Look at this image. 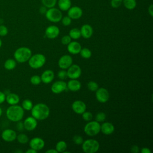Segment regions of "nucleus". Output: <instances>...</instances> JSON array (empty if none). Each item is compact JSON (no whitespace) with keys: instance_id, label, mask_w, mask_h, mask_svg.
Listing matches in <instances>:
<instances>
[{"instance_id":"f257e3e1","label":"nucleus","mask_w":153,"mask_h":153,"mask_svg":"<svg viewBox=\"0 0 153 153\" xmlns=\"http://www.w3.org/2000/svg\"><path fill=\"white\" fill-rule=\"evenodd\" d=\"M31 111V114L37 120H44L47 118L50 115V109L48 106L42 103H39L33 106Z\"/></svg>"},{"instance_id":"f03ea898","label":"nucleus","mask_w":153,"mask_h":153,"mask_svg":"<svg viewBox=\"0 0 153 153\" xmlns=\"http://www.w3.org/2000/svg\"><path fill=\"white\" fill-rule=\"evenodd\" d=\"M24 109L23 108L17 105H10L6 110V116L7 118L13 122L21 121L24 116Z\"/></svg>"},{"instance_id":"7ed1b4c3","label":"nucleus","mask_w":153,"mask_h":153,"mask_svg":"<svg viewBox=\"0 0 153 153\" xmlns=\"http://www.w3.org/2000/svg\"><path fill=\"white\" fill-rule=\"evenodd\" d=\"M32 56L31 50L26 47H21L16 50L14 57L17 62L23 63L29 60Z\"/></svg>"},{"instance_id":"20e7f679","label":"nucleus","mask_w":153,"mask_h":153,"mask_svg":"<svg viewBox=\"0 0 153 153\" xmlns=\"http://www.w3.org/2000/svg\"><path fill=\"white\" fill-rule=\"evenodd\" d=\"M46 62L45 56L41 53L32 55L28 60L29 66L35 69H37L42 67Z\"/></svg>"},{"instance_id":"39448f33","label":"nucleus","mask_w":153,"mask_h":153,"mask_svg":"<svg viewBox=\"0 0 153 153\" xmlns=\"http://www.w3.org/2000/svg\"><path fill=\"white\" fill-rule=\"evenodd\" d=\"M82 145V151L85 153H95L99 149L100 144L95 139H87L83 141Z\"/></svg>"},{"instance_id":"423d86ee","label":"nucleus","mask_w":153,"mask_h":153,"mask_svg":"<svg viewBox=\"0 0 153 153\" xmlns=\"http://www.w3.org/2000/svg\"><path fill=\"white\" fill-rule=\"evenodd\" d=\"M84 133L89 136H94L100 131V124L96 121H90L84 127Z\"/></svg>"},{"instance_id":"0eeeda50","label":"nucleus","mask_w":153,"mask_h":153,"mask_svg":"<svg viewBox=\"0 0 153 153\" xmlns=\"http://www.w3.org/2000/svg\"><path fill=\"white\" fill-rule=\"evenodd\" d=\"M45 15L46 19L53 23H57L61 21L62 18V13L61 12V10L54 7L48 8Z\"/></svg>"},{"instance_id":"6e6552de","label":"nucleus","mask_w":153,"mask_h":153,"mask_svg":"<svg viewBox=\"0 0 153 153\" xmlns=\"http://www.w3.org/2000/svg\"><path fill=\"white\" fill-rule=\"evenodd\" d=\"M67 69V75L70 79H78L81 75V69L78 65L72 64Z\"/></svg>"},{"instance_id":"1a4fd4ad","label":"nucleus","mask_w":153,"mask_h":153,"mask_svg":"<svg viewBox=\"0 0 153 153\" xmlns=\"http://www.w3.org/2000/svg\"><path fill=\"white\" fill-rule=\"evenodd\" d=\"M67 90V83L63 80L54 82L51 87V90L54 94H60Z\"/></svg>"},{"instance_id":"9d476101","label":"nucleus","mask_w":153,"mask_h":153,"mask_svg":"<svg viewBox=\"0 0 153 153\" xmlns=\"http://www.w3.org/2000/svg\"><path fill=\"white\" fill-rule=\"evenodd\" d=\"M96 98L100 103H105L109 99V93L107 89L103 87L98 88L96 91Z\"/></svg>"},{"instance_id":"9b49d317","label":"nucleus","mask_w":153,"mask_h":153,"mask_svg":"<svg viewBox=\"0 0 153 153\" xmlns=\"http://www.w3.org/2000/svg\"><path fill=\"white\" fill-rule=\"evenodd\" d=\"M17 133L12 129L7 128L2 131L1 133V138L3 140L7 142H11L16 139Z\"/></svg>"},{"instance_id":"f8f14e48","label":"nucleus","mask_w":153,"mask_h":153,"mask_svg":"<svg viewBox=\"0 0 153 153\" xmlns=\"http://www.w3.org/2000/svg\"><path fill=\"white\" fill-rule=\"evenodd\" d=\"M29 143L30 148L36 150V151L41 150L45 146L44 140L39 137H33L30 140Z\"/></svg>"},{"instance_id":"ddd939ff","label":"nucleus","mask_w":153,"mask_h":153,"mask_svg":"<svg viewBox=\"0 0 153 153\" xmlns=\"http://www.w3.org/2000/svg\"><path fill=\"white\" fill-rule=\"evenodd\" d=\"M73 62L72 58L68 54H65L60 57L58 61V65L62 69H67Z\"/></svg>"},{"instance_id":"4468645a","label":"nucleus","mask_w":153,"mask_h":153,"mask_svg":"<svg viewBox=\"0 0 153 153\" xmlns=\"http://www.w3.org/2000/svg\"><path fill=\"white\" fill-rule=\"evenodd\" d=\"M82 9L78 6L71 7L68 10V16L71 19H78L81 17L82 16Z\"/></svg>"},{"instance_id":"2eb2a0df","label":"nucleus","mask_w":153,"mask_h":153,"mask_svg":"<svg viewBox=\"0 0 153 153\" xmlns=\"http://www.w3.org/2000/svg\"><path fill=\"white\" fill-rule=\"evenodd\" d=\"M60 33L59 28L55 25L48 26L45 30V35L49 39H54L57 38Z\"/></svg>"},{"instance_id":"dca6fc26","label":"nucleus","mask_w":153,"mask_h":153,"mask_svg":"<svg viewBox=\"0 0 153 153\" xmlns=\"http://www.w3.org/2000/svg\"><path fill=\"white\" fill-rule=\"evenodd\" d=\"M37 120L32 116L27 117L23 121L24 128L27 131H32L37 127Z\"/></svg>"},{"instance_id":"f3484780","label":"nucleus","mask_w":153,"mask_h":153,"mask_svg":"<svg viewBox=\"0 0 153 153\" xmlns=\"http://www.w3.org/2000/svg\"><path fill=\"white\" fill-rule=\"evenodd\" d=\"M72 109L75 113L82 114L86 110V105L82 100H75L72 104Z\"/></svg>"},{"instance_id":"a211bd4d","label":"nucleus","mask_w":153,"mask_h":153,"mask_svg":"<svg viewBox=\"0 0 153 153\" xmlns=\"http://www.w3.org/2000/svg\"><path fill=\"white\" fill-rule=\"evenodd\" d=\"M54 78V73L52 70L47 69L41 74V82L44 84H49L53 81Z\"/></svg>"},{"instance_id":"6ab92c4d","label":"nucleus","mask_w":153,"mask_h":153,"mask_svg":"<svg viewBox=\"0 0 153 153\" xmlns=\"http://www.w3.org/2000/svg\"><path fill=\"white\" fill-rule=\"evenodd\" d=\"M79 30L81 36L85 39L90 38L93 33V27L88 24L83 25Z\"/></svg>"},{"instance_id":"aec40b11","label":"nucleus","mask_w":153,"mask_h":153,"mask_svg":"<svg viewBox=\"0 0 153 153\" xmlns=\"http://www.w3.org/2000/svg\"><path fill=\"white\" fill-rule=\"evenodd\" d=\"M67 49L69 53L72 54H78L81 50V45L77 41H71L67 45Z\"/></svg>"},{"instance_id":"412c9836","label":"nucleus","mask_w":153,"mask_h":153,"mask_svg":"<svg viewBox=\"0 0 153 153\" xmlns=\"http://www.w3.org/2000/svg\"><path fill=\"white\" fill-rule=\"evenodd\" d=\"M114 130L115 127L111 123L105 122L100 125V131L105 135H110L112 134Z\"/></svg>"},{"instance_id":"4be33fe9","label":"nucleus","mask_w":153,"mask_h":153,"mask_svg":"<svg viewBox=\"0 0 153 153\" xmlns=\"http://www.w3.org/2000/svg\"><path fill=\"white\" fill-rule=\"evenodd\" d=\"M68 89L72 91H77L81 87V82L77 79H71L67 83Z\"/></svg>"},{"instance_id":"5701e85b","label":"nucleus","mask_w":153,"mask_h":153,"mask_svg":"<svg viewBox=\"0 0 153 153\" xmlns=\"http://www.w3.org/2000/svg\"><path fill=\"white\" fill-rule=\"evenodd\" d=\"M5 101L10 105H17L20 102V97L18 94L14 93H10L6 95Z\"/></svg>"},{"instance_id":"b1692460","label":"nucleus","mask_w":153,"mask_h":153,"mask_svg":"<svg viewBox=\"0 0 153 153\" xmlns=\"http://www.w3.org/2000/svg\"><path fill=\"white\" fill-rule=\"evenodd\" d=\"M58 6L61 11H68L71 7V0H58Z\"/></svg>"},{"instance_id":"393cba45","label":"nucleus","mask_w":153,"mask_h":153,"mask_svg":"<svg viewBox=\"0 0 153 153\" xmlns=\"http://www.w3.org/2000/svg\"><path fill=\"white\" fill-rule=\"evenodd\" d=\"M16 65H17V62L16 61L15 59H8L6 60L4 64V66L5 69L8 71L13 70L16 67Z\"/></svg>"},{"instance_id":"a878e982","label":"nucleus","mask_w":153,"mask_h":153,"mask_svg":"<svg viewBox=\"0 0 153 153\" xmlns=\"http://www.w3.org/2000/svg\"><path fill=\"white\" fill-rule=\"evenodd\" d=\"M67 148V143L64 140L59 141L56 145L55 149L58 152H63Z\"/></svg>"},{"instance_id":"bb28decb","label":"nucleus","mask_w":153,"mask_h":153,"mask_svg":"<svg viewBox=\"0 0 153 153\" xmlns=\"http://www.w3.org/2000/svg\"><path fill=\"white\" fill-rule=\"evenodd\" d=\"M69 35L73 39H78L81 36L80 30L78 28H73L71 29L69 32Z\"/></svg>"},{"instance_id":"cd10ccee","label":"nucleus","mask_w":153,"mask_h":153,"mask_svg":"<svg viewBox=\"0 0 153 153\" xmlns=\"http://www.w3.org/2000/svg\"><path fill=\"white\" fill-rule=\"evenodd\" d=\"M123 3L126 8L131 10L136 6V0H123Z\"/></svg>"},{"instance_id":"c85d7f7f","label":"nucleus","mask_w":153,"mask_h":153,"mask_svg":"<svg viewBox=\"0 0 153 153\" xmlns=\"http://www.w3.org/2000/svg\"><path fill=\"white\" fill-rule=\"evenodd\" d=\"M33 105L32 102L30 99H25L23 100L22 103V107L24 110L26 111H30L33 107Z\"/></svg>"},{"instance_id":"c756f323","label":"nucleus","mask_w":153,"mask_h":153,"mask_svg":"<svg viewBox=\"0 0 153 153\" xmlns=\"http://www.w3.org/2000/svg\"><path fill=\"white\" fill-rule=\"evenodd\" d=\"M16 139L17 142L21 144H26L29 142L28 136L24 133H20L17 135Z\"/></svg>"},{"instance_id":"7c9ffc66","label":"nucleus","mask_w":153,"mask_h":153,"mask_svg":"<svg viewBox=\"0 0 153 153\" xmlns=\"http://www.w3.org/2000/svg\"><path fill=\"white\" fill-rule=\"evenodd\" d=\"M81 56L84 59H89L91 56V51L88 48H81L79 53Z\"/></svg>"},{"instance_id":"2f4dec72","label":"nucleus","mask_w":153,"mask_h":153,"mask_svg":"<svg viewBox=\"0 0 153 153\" xmlns=\"http://www.w3.org/2000/svg\"><path fill=\"white\" fill-rule=\"evenodd\" d=\"M41 2L45 7L50 8L54 7L57 3V0H41Z\"/></svg>"},{"instance_id":"473e14b6","label":"nucleus","mask_w":153,"mask_h":153,"mask_svg":"<svg viewBox=\"0 0 153 153\" xmlns=\"http://www.w3.org/2000/svg\"><path fill=\"white\" fill-rule=\"evenodd\" d=\"M87 88L91 91H96L98 89L99 85L96 82L90 81L87 83Z\"/></svg>"},{"instance_id":"72a5a7b5","label":"nucleus","mask_w":153,"mask_h":153,"mask_svg":"<svg viewBox=\"0 0 153 153\" xmlns=\"http://www.w3.org/2000/svg\"><path fill=\"white\" fill-rule=\"evenodd\" d=\"M30 81L32 85H39L41 82V76L38 75H34L31 76L30 79Z\"/></svg>"},{"instance_id":"f704fd0d","label":"nucleus","mask_w":153,"mask_h":153,"mask_svg":"<svg viewBox=\"0 0 153 153\" xmlns=\"http://www.w3.org/2000/svg\"><path fill=\"white\" fill-rule=\"evenodd\" d=\"M106 118V114L105 113L103 112H98L95 117V121L100 123V122H103L105 121Z\"/></svg>"},{"instance_id":"c9c22d12","label":"nucleus","mask_w":153,"mask_h":153,"mask_svg":"<svg viewBox=\"0 0 153 153\" xmlns=\"http://www.w3.org/2000/svg\"><path fill=\"white\" fill-rule=\"evenodd\" d=\"M82 117L85 121H90L93 118V114L89 111H84L82 114Z\"/></svg>"},{"instance_id":"e433bc0d","label":"nucleus","mask_w":153,"mask_h":153,"mask_svg":"<svg viewBox=\"0 0 153 153\" xmlns=\"http://www.w3.org/2000/svg\"><path fill=\"white\" fill-rule=\"evenodd\" d=\"M72 140L75 144L78 145H81L84 141L82 137L79 135H75L72 138Z\"/></svg>"},{"instance_id":"4c0bfd02","label":"nucleus","mask_w":153,"mask_h":153,"mask_svg":"<svg viewBox=\"0 0 153 153\" xmlns=\"http://www.w3.org/2000/svg\"><path fill=\"white\" fill-rule=\"evenodd\" d=\"M61 21H62V23L64 26H68L71 24L72 19L68 16H65V17H62L61 19Z\"/></svg>"},{"instance_id":"58836bf2","label":"nucleus","mask_w":153,"mask_h":153,"mask_svg":"<svg viewBox=\"0 0 153 153\" xmlns=\"http://www.w3.org/2000/svg\"><path fill=\"white\" fill-rule=\"evenodd\" d=\"M57 76L59 79L61 80H64L68 78L67 75V72L65 71V69H62L59 71L57 74Z\"/></svg>"},{"instance_id":"ea45409f","label":"nucleus","mask_w":153,"mask_h":153,"mask_svg":"<svg viewBox=\"0 0 153 153\" xmlns=\"http://www.w3.org/2000/svg\"><path fill=\"white\" fill-rule=\"evenodd\" d=\"M72 41V38L69 35H65L61 39V42L63 45H68Z\"/></svg>"},{"instance_id":"a19ab883","label":"nucleus","mask_w":153,"mask_h":153,"mask_svg":"<svg viewBox=\"0 0 153 153\" xmlns=\"http://www.w3.org/2000/svg\"><path fill=\"white\" fill-rule=\"evenodd\" d=\"M8 28L3 25H0V36H5L8 34Z\"/></svg>"},{"instance_id":"79ce46f5","label":"nucleus","mask_w":153,"mask_h":153,"mask_svg":"<svg viewBox=\"0 0 153 153\" xmlns=\"http://www.w3.org/2000/svg\"><path fill=\"white\" fill-rule=\"evenodd\" d=\"M123 3V0H111V5L112 8H117Z\"/></svg>"},{"instance_id":"37998d69","label":"nucleus","mask_w":153,"mask_h":153,"mask_svg":"<svg viewBox=\"0 0 153 153\" xmlns=\"http://www.w3.org/2000/svg\"><path fill=\"white\" fill-rule=\"evenodd\" d=\"M16 124V128L19 131H22L24 129V126H23V123L21 122L20 121L17 122Z\"/></svg>"},{"instance_id":"c03bdc74","label":"nucleus","mask_w":153,"mask_h":153,"mask_svg":"<svg viewBox=\"0 0 153 153\" xmlns=\"http://www.w3.org/2000/svg\"><path fill=\"white\" fill-rule=\"evenodd\" d=\"M5 97L6 94L4 92L0 91V104L4 103L5 101Z\"/></svg>"},{"instance_id":"a18cd8bd","label":"nucleus","mask_w":153,"mask_h":153,"mask_svg":"<svg viewBox=\"0 0 153 153\" xmlns=\"http://www.w3.org/2000/svg\"><path fill=\"white\" fill-rule=\"evenodd\" d=\"M131 152L133 153H138L139 152V148L137 145H133L131 147Z\"/></svg>"},{"instance_id":"49530a36","label":"nucleus","mask_w":153,"mask_h":153,"mask_svg":"<svg viewBox=\"0 0 153 153\" xmlns=\"http://www.w3.org/2000/svg\"><path fill=\"white\" fill-rule=\"evenodd\" d=\"M140 152L141 153H151V151L148 148L143 147V148H141Z\"/></svg>"},{"instance_id":"de8ad7c7","label":"nucleus","mask_w":153,"mask_h":153,"mask_svg":"<svg viewBox=\"0 0 153 153\" xmlns=\"http://www.w3.org/2000/svg\"><path fill=\"white\" fill-rule=\"evenodd\" d=\"M47 8L45 7V6H44V5L41 7L40 8H39V12L42 14H45L46 11H47Z\"/></svg>"},{"instance_id":"09e8293b","label":"nucleus","mask_w":153,"mask_h":153,"mask_svg":"<svg viewBox=\"0 0 153 153\" xmlns=\"http://www.w3.org/2000/svg\"><path fill=\"white\" fill-rule=\"evenodd\" d=\"M148 13L149 14V15L151 17H152L153 16V5H149V7H148Z\"/></svg>"},{"instance_id":"8fccbe9b","label":"nucleus","mask_w":153,"mask_h":153,"mask_svg":"<svg viewBox=\"0 0 153 153\" xmlns=\"http://www.w3.org/2000/svg\"><path fill=\"white\" fill-rule=\"evenodd\" d=\"M45 152L46 153H58V152L56 150V149H50L47 150Z\"/></svg>"},{"instance_id":"3c124183","label":"nucleus","mask_w":153,"mask_h":153,"mask_svg":"<svg viewBox=\"0 0 153 153\" xmlns=\"http://www.w3.org/2000/svg\"><path fill=\"white\" fill-rule=\"evenodd\" d=\"M26 153H36L37 151L33 149H32V148H30L29 149H27L26 152Z\"/></svg>"},{"instance_id":"603ef678","label":"nucleus","mask_w":153,"mask_h":153,"mask_svg":"<svg viewBox=\"0 0 153 153\" xmlns=\"http://www.w3.org/2000/svg\"><path fill=\"white\" fill-rule=\"evenodd\" d=\"M2 114V108L0 107V117H1Z\"/></svg>"},{"instance_id":"864d4df0","label":"nucleus","mask_w":153,"mask_h":153,"mask_svg":"<svg viewBox=\"0 0 153 153\" xmlns=\"http://www.w3.org/2000/svg\"><path fill=\"white\" fill-rule=\"evenodd\" d=\"M2 40H1V39L0 38V48L1 47V46H2Z\"/></svg>"}]
</instances>
